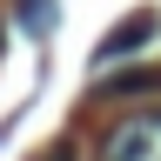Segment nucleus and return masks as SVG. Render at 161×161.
<instances>
[{"label": "nucleus", "mask_w": 161, "mask_h": 161, "mask_svg": "<svg viewBox=\"0 0 161 161\" xmlns=\"http://www.w3.org/2000/svg\"><path fill=\"white\" fill-rule=\"evenodd\" d=\"M40 161H74V154H67V148H54V154H40Z\"/></svg>", "instance_id": "5"}, {"label": "nucleus", "mask_w": 161, "mask_h": 161, "mask_svg": "<svg viewBox=\"0 0 161 161\" xmlns=\"http://www.w3.org/2000/svg\"><path fill=\"white\" fill-rule=\"evenodd\" d=\"M148 87H161V67H134V74H101V94H148Z\"/></svg>", "instance_id": "3"}, {"label": "nucleus", "mask_w": 161, "mask_h": 161, "mask_svg": "<svg viewBox=\"0 0 161 161\" xmlns=\"http://www.w3.org/2000/svg\"><path fill=\"white\" fill-rule=\"evenodd\" d=\"M20 7H27V27H34V34L54 27V0H20Z\"/></svg>", "instance_id": "4"}, {"label": "nucleus", "mask_w": 161, "mask_h": 161, "mask_svg": "<svg viewBox=\"0 0 161 161\" xmlns=\"http://www.w3.org/2000/svg\"><path fill=\"white\" fill-rule=\"evenodd\" d=\"M141 40H154V14H134V20H121V27L94 47V67H108V60H121V54H134Z\"/></svg>", "instance_id": "2"}, {"label": "nucleus", "mask_w": 161, "mask_h": 161, "mask_svg": "<svg viewBox=\"0 0 161 161\" xmlns=\"http://www.w3.org/2000/svg\"><path fill=\"white\" fill-rule=\"evenodd\" d=\"M101 161H161V108L114 121L108 141H101Z\"/></svg>", "instance_id": "1"}]
</instances>
